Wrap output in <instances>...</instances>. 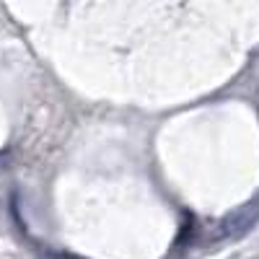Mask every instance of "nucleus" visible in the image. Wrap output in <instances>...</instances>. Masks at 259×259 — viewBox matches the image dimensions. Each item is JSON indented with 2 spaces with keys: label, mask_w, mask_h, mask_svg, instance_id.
I'll list each match as a JSON object with an SVG mask.
<instances>
[{
  "label": "nucleus",
  "mask_w": 259,
  "mask_h": 259,
  "mask_svg": "<svg viewBox=\"0 0 259 259\" xmlns=\"http://www.w3.org/2000/svg\"><path fill=\"white\" fill-rule=\"evenodd\" d=\"M256 221H259V200H251L241 207H236L233 212H228L218 223V233L226 236V239H239L246 231H251Z\"/></svg>",
  "instance_id": "nucleus-1"
},
{
  "label": "nucleus",
  "mask_w": 259,
  "mask_h": 259,
  "mask_svg": "<svg viewBox=\"0 0 259 259\" xmlns=\"http://www.w3.org/2000/svg\"><path fill=\"white\" fill-rule=\"evenodd\" d=\"M41 259H83V256H75V254H68V251H52V249H39Z\"/></svg>",
  "instance_id": "nucleus-2"
}]
</instances>
